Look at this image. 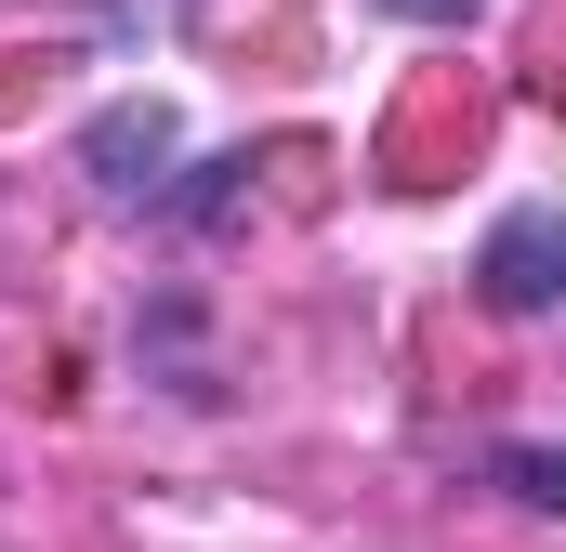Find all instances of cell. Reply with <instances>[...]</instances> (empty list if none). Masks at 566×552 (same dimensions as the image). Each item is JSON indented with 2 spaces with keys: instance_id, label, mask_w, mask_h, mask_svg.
Here are the masks:
<instances>
[{
  "instance_id": "2",
  "label": "cell",
  "mask_w": 566,
  "mask_h": 552,
  "mask_svg": "<svg viewBox=\"0 0 566 552\" xmlns=\"http://www.w3.org/2000/svg\"><path fill=\"white\" fill-rule=\"evenodd\" d=\"M80 171L106 184V198H145L158 171H171V106L145 93V106H93V132H80Z\"/></svg>"
},
{
  "instance_id": "1",
  "label": "cell",
  "mask_w": 566,
  "mask_h": 552,
  "mask_svg": "<svg viewBox=\"0 0 566 552\" xmlns=\"http://www.w3.org/2000/svg\"><path fill=\"white\" fill-rule=\"evenodd\" d=\"M474 289H488V316H554V302H566V211H554V198H527V211L488 224Z\"/></svg>"
},
{
  "instance_id": "3",
  "label": "cell",
  "mask_w": 566,
  "mask_h": 552,
  "mask_svg": "<svg viewBox=\"0 0 566 552\" xmlns=\"http://www.w3.org/2000/svg\"><path fill=\"white\" fill-rule=\"evenodd\" d=\"M501 487L541 500V513H566V447H501Z\"/></svg>"
}]
</instances>
